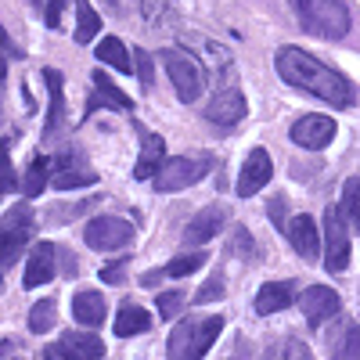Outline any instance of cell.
<instances>
[{
  "label": "cell",
  "mask_w": 360,
  "mask_h": 360,
  "mask_svg": "<svg viewBox=\"0 0 360 360\" xmlns=\"http://www.w3.org/2000/svg\"><path fill=\"white\" fill-rule=\"evenodd\" d=\"M231 220V209L227 205H205L202 213L184 227V242L188 245H205V242H213V238L227 227Z\"/></svg>",
  "instance_id": "cell-14"
},
{
  "label": "cell",
  "mask_w": 360,
  "mask_h": 360,
  "mask_svg": "<svg viewBox=\"0 0 360 360\" xmlns=\"http://www.w3.org/2000/svg\"><path fill=\"white\" fill-rule=\"evenodd\" d=\"M274 65H278V76L307 94L335 105V108H346L353 101V86L346 83V76H339L335 69H328L324 62H317L314 54H307L303 47H281L274 54Z\"/></svg>",
  "instance_id": "cell-1"
},
{
  "label": "cell",
  "mask_w": 360,
  "mask_h": 360,
  "mask_svg": "<svg viewBox=\"0 0 360 360\" xmlns=\"http://www.w3.org/2000/svg\"><path fill=\"white\" fill-rule=\"evenodd\" d=\"M90 83H94V90H90V101H86V115H94L101 108H123V112L134 108V101L123 94V90H115L105 72H94V76H90Z\"/></svg>",
  "instance_id": "cell-17"
},
{
  "label": "cell",
  "mask_w": 360,
  "mask_h": 360,
  "mask_svg": "<svg viewBox=\"0 0 360 360\" xmlns=\"http://www.w3.org/2000/svg\"><path fill=\"white\" fill-rule=\"evenodd\" d=\"M220 332H224V317H184L173 324V332L166 339V356L169 360H202Z\"/></svg>",
  "instance_id": "cell-2"
},
{
  "label": "cell",
  "mask_w": 360,
  "mask_h": 360,
  "mask_svg": "<svg viewBox=\"0 0 360 360\" xmlns=\"http://www.w3.org/2000/svg\"><path fill=\"white\" fill-rule=\"evenodd\" d=\"M202 176H205V162L188 159V155H173V159H166L159 166V173L152 180H155V191L169 195V191H184V188L198 184Z\"/></svg>",
  "instance_id": "cell-7"
},
{
  "label": "cell",
  "mask_w": 360,
  "mask_h": 360,
  "mask_svg": "<svg viewBox=\"0 0 360 360\" xmlns=\"http://www.w3.org/2000/svg\"><path fill=\"white\" fill-rule=\"evenodd\" d=\"M98 58L105 65H112L115 72H130V51H127V44L119 37H105L98 44Z\"/></svg>",
  "instance_id": "cell-26"
},
{
  "label": "cell",
  "mask_w": 360,
  "mask_h": 360,
  "mask_svg": "<svg viewBox=\"0 0 360 360\" xmlns=\"http://www.w3.org/2000/svg\"><path fill=\"white\" fill-rule=\"evenodd\" d=\"M51 184L58 188V191H72V188H86V184H98V173L90 169L72 148L69 152H62L58 155V162H54V173L47 176Z\"/></svg>",
  "instance_id": "cell-11"
},
{
  "label": "cell",
  "mask_w": 360,
  "mask_h": 360,
  "mask_svg": "<svg viewBox=\"0 0 360 360\" xmlns=\"http://www.w3.org/2000/svg\"><path fill=\"white\" fill-rule=\"evenodd\" d=\"M11 349H15V342H11V339H4V342H0V360H4Z\"/></svg>",
  "instance_id": "cell-39"
},
{
  "label": "cell",
  "mask_w": 360,
  "mask_h": 360,
  "mask_svg": "<svg viewBox=\"0 0 360 360\" xmlns=\"http://www.w3.org/2000/svg\"><path fill=\"white\" fill-rule=\"evenodd\" d=\"M332 137H335V119H328V115H303V119H295V127H292V141L299 148H310V152L328 148Z\"/></svg>",
  "instance_id": "cell-15"
},
{
  "label": "cell",
  "mask_w": 360,
  "mask_h": 360,
  "mask_svg": "<svg viewBox=\"0 0 360 360\" xmlns=\"http://www.w3.org/2000/svg\"><path fill=\"white\" fill-rule=\"evenodd\" d=\"M65 4H69V0H47V11H44V22H47V29H58V25H62Z\"/></svg>",
  "instance_id": "cell-37"
},
{
  "label": "cell",
  "mask_w": 360,
  "mask_h": 360,
  "mask_svg": "<svg viewBox=\"0 0 360 360\" xmlns=\"http://www.w3.org/2000/svg\"><path fill=\"white\" fill-rule=\"evenodd\" d=\"M270 176H274V162H270V152H263V148H252V152L245 155L242 162V173H238V195L249 198V195H259Z\"/></svg>",
  "instance_id": "cell-13"
},
{
  "label": "cell",
  "mask_w": 360,
  "mask_h": 360,
  "mask_svg": "<svg viewBox=\"0 0 360 360\" xmlns=\"http://www.w3.org/2000/svg\"><path fill=\"white\" fill-rule=\"evenodd\" d=\"M47 173H51V162H47L44 155H37L33 166H29V173H25V180H22V191H25L29 198H37V195L47 188Z\"/></svg>",
  "instance_id": "cell-29"
},
{
  "label": "cell",
  "mask_w": 360,
  "mask_h": 360,
  "mask_svg": "<svg viewBox=\"0 0 360 360\" xmlns=\"http://www.w3.org/2000/svg\"><path fill=\"white\" fill-rule=\"evenodd\" d=\"M227 252H231V256H245V259H252V256H256V245H252V238H249V231H245V227H234Z\"/></svg>",
  "instance_id": "cell-34"
},
{
  "label": "cell",
  "mask_w": 360,
  "mask_h": 360,
  "mask_svg": "<svg viewBox=\"0 0 360 360\" xmlns=\"http://www.w3.org/2000/svg\"><path fill=\"white\" fill-rule=\"evenodd\" d=\"M299 307H303L307 324H310V328H317V324H324V321L339 317L342 299H339V292H335V288H328V285H314V288H307V292H303Z\"/></svg>",
  "instance_id": "cell-12"
},
{
  "label": "cell",
  "mask_w": 360,
  "mask_h": 360,
  "mask_svg": "<svg viewBox=\"0 0 360 360\" xmlns=\"http://www.w3.org/2000/svg\"><path fill=\"white\" fill-rule=\"evenodd\" d=\"M332 360H360V324L346 321L332 335Z\"/></svg>",
  "instance_id": "cell-23"
},
{
  "label": "cell",
  "mask_w": 360,
  "mask_h": 360,
  "mask_svg": "<svg viewBox=\"0 0 360 360\" xmlns=\"http://www.w3.org/2000/svg\"><path fill=\"white\" fill-rule=\"evenodd\" d=\"M37 4H40V0H37Z\"/></svg>",
  "instance_id": "cell-40"
},
{
  "label": "cell",
  "mask_w": 360,
  "mask_h": 360,
  "mask_svg": "<svg viewBox=\"0 0 360 360\" xmlns=\"http://www.w3.org/2000/svg\"><path fill=\"white\" fill-rule=\"evenodd\" d=\"M54 245L51 242H37L33 252H29V263H25V288H40L54 278Z\"/></svg>",
  "instance_id": "cell-18"
},
{
  "label": "cell",
  "mask_w": 360,
  "mask_h": 360,
  "mask_svg": "<svg viewBox=\"0 0 360 360\" xmlns=\"http://www.w3.org/2000/svg\"><path fill=\"white\" fill-rule=\"evenodd\" d=\"M292 299H295V285L292 281H266L259 288V295H256V314L270 317V314L292 307Z\"/></svg>",
  "instance_id": "cell-19"
},
{
  "label": "cell",
  "mask_w": 360,
  "mask_h": 360,
  "mask_svg": "<svg viewBox=\"0 0 360 360\" xmlns=\"http://www.w3.org/2000/svg\"><path fill=\"white\" fill-rule=\"evenodd\" d=\"M209 256L205 252H188V256H176V259H169L159 274H148V285L152 281H159V278H188V274H195V270L205 263Z\"/></svg>",
  "instance_id": "cell-25"
},
{
  "label": "cell",
  "mask_w": 360,
  "mask_h": 360,
  "mask_svg": "<svg viewBox=\"0 0 360 360\" xmlns=\"http://www.w3.org/2000/svg\"><path fill=\"white\" fill-rule=\"evenodd\" d=\"M44 79H47V90H51V115H47V137L58 130L62 123V76L54 69H44Z\"/></svg>",
  "instance_id": "cell-28"
},
{
  "label": "cell",
  "mask_w": 360,
  "mask_h": 360,
  "mask_svg": "<svg viewBox=\"0 0 360 360\" xmlns=\"http://www.w3.org/2000/svg\"><path fill=\"white\" fill-rule=\"evenodd\" d=\"M18 188V176L11 169V159H8V144L0 141V195H11Z\"/></svg>",
  "instance_id": "cell-32"
},
{
  "label": "cell",
  "mask_w": 360,
  "mask_h": 360,
  "mask_svg": "<svg viewBox=\"0 0 360 360\" xmlns=\"http://www.w3.org/2000/svg\"><path fill=\"white\" fill-rule=\"evenodd\" d=\"M205 119L217 127H238L245 119V98L234 83H220V90L213 94V101L205 105Z\"/></svg>",
  "instance_id": "cell-10"
},
{
  "label": "cell",
  "mask_w": 360,
  "mask_h": 360,
  "mask_svg": "<svg viewBox=\"0 0 360 360\" xmlns=\"http://www.w3.org/2000/svg\"><path fill=\"white\" fill-rule=\"evenodd\" d=\"M217 299H224V278H220V274H213V278H209V281L195 292V303H198V307L217 303Z\"/></svg>",
  "instance_id": "cell-35"
},
{
  "label": "cell",
  "mask_w": 360,
  "mask_h": 360,
  "mask_svg": "<svg viewBox=\"0 0 360 360\" xmlns=\"http://www.w3.org/2000/svg\"><path fill=\"white\" fill-rule=\"evenodd\" d=\"M342 213L353 224V231H360V176H349L342 184Z\"/></svg>",
  "instance_id": "cell-30"
},
{
  "label": "cell",
  "mask_w": 360,
  "mask_h": 360,
  "mask_svg": "<svg viewBox=\"0 0 360 360\" xmlns=\"http://www.w3.org/2000/svg\"><path fill=\"white\" fill-rule=\"evenodd\" d=\"M130 69L137 72L141 86H152V54H148L144 47H137V51L130 54Z\"/></svg>",
  "instance_id": "cell-33"
},
{
  "label": "cell",
  "mask_w": 360,
  "mask_h": 360,
  "mask_svg": "<svg viewBox=\"0 0 360 360\" xmlns=\"http://www.w3.org/2000/svg\"><path fill=\"white\" fill-rule=\"evenodd\" d=\"M295 8L303 25L324 40H339L349 33V11L342 0H295Z\"/></svg>",
  "instance_id": "cell-3"
},
{
  "label": "cell",
  "mask_w": 360,
  "mask_h": 360,
  "mask_svg": "<svg viewBox=\"0 0 360 360\" xmlns=\"http://www.w3.org/2000/svg\"><path fill=\"white\" fill-rule=\"evenodd\" d=\"M285 234H288V242H292V249H295L299 256L310 259V263H317V252H321V234H317L314 217H307V213L292 217V224L285 227Z\"/></svg>",
  "instance_id": "cell-16"
},
{
  "label": "cell",
  "mask_w": 360,
  "mask_h": 360,
  "mask_svg": "<svg viewBox=\"0 0 360 360\" xmlns=\"http://www.w3.org/2000/svg\"><path fill=\"white\" fill-rule=\"evenodd\" d=\"M47 360H105V346L94 332H62Z\"/></svg>",
  "instance_id": "cell-9"
},
{
  "label": "cell",
  "mask_w": 360,
  "mask_h": 360,
  "mask_svg": "<svg viewBox=\"0 0 360 360\" xmlns=\"http://www.w3.org/2000/svg\"><path fill=\"white\" fill-rule=\"evenodd\" d=\"M83 238H86L90 249L115 252V249H123V245L134 242V227L127 220H119V217H94L83 227Z\"/></svg>",
  "instance_id": "cell-6"
},
{
  "label": "cell",
  "mask_w": 360,
  "mask_h": 360,
  "mask_svg": "<svg viewBox=\"0 0 360 360\" xmlns=\"http://www.w3.org/2000/svg\"><path fill=\"white\" fill-rule=\"evenodd\" d=\"M180 310H184V292H162L159 295V314L166 317V321H173V317H180Z\"/></svg>",
  "instance_id": "cell-36"
},
{
  "label": "cell",
  "mask_w": 360,
  "mask_h": 360,
  "mask_svg": "<svg viewBox=\"0 0 360 360\" xmlns=\"http://www.w3.org/2000/svg\"><path fill=\"white\" fill-rule=\"evenodd\" d=\"M54 321H58V303L54 299H40V303H33V310H29V332L44 335L54 328Z\"/></svg>",
  "instance_id": "cell-27"
},
{
  "label": "cell",
  "mask_w": 360,
  "mask_h": 360,
  "mask_svg": "<svg viewBox=\"0 0 360 360\" xmlns=\"http://www.w3.org/2000/svg\"><path fill=\"white\" fill-rule=\"evenodd\" d=\"M324 266L332 274H342L349 266V234L335 205H328V213H324Z\"/></svg>",
  "instance_id": "cell-8"
},
{
  "label": "cell",
  "mask_w": 360,
  "mask_h": 360,
  "mask_svg": "<svg viewBox=\"0 0 360 360\" xmlns=\"http://www.w3.org/2000/svg\"><path fill=\"white\" fill-rule=\"evenodd\" d=\"M270 360H314V353L299 339H281L274 349H270Z\"/></svg>",
  "instance_id": "cell-31"
},
{
  "label": "cell",
  "mask_w": 360,
  "mask_h": 360,
  "mask_svg": "<svg viewBox=\"0 0 360 360\" xmlns=\"http://www.w3.org/2000/svg\"><path fill=\"white\" fill-rule=\"evenodd\" d=\"M152 328V314L144 307H123L115 314V335L119 339H130V335H144Z\"/></svg>",
  "instance_id": "cell-22"
},
{
  "label": "cell",
  "mask_w": 360,
  "mask_h": 360,
  "mask_svg": "<svg viewBox=\"0 0 360 360\" xmlns=\"http://www.w3.org/2000/svg\"><path fill=\"white\" fill-rule=\"evenodd\" d=\"M101 281H123V263H119V266H105L101 270Z\"/></svg>",
  "instance_id": "cell-38"
},
{
  "label": "cell",
  "mask_w": 360,
  "mask_h": 360,
  "mask_svg": "<svg viewBox=\"0 0 360 360\" xmlns=\"http://www.w3.org/2000/svg\"><path fill=\"white\" fill-rule=\"evenodd\" d=\"M159 58H162V65H166V72H169V83H173V90H176V98L184 101V105H195V101L202 98V90H205V72H202V65L195 62L188 51H180V47H166Z\"/></svg>",
  "instance_id": "cell-5"
},
{
  "label": "cell",
  "mask_w": 360,
  "mask_h": 360,
  "mask_svg": "<svg viewBox=\"0 0 360 360\" xmlns=\"http://www.w3.org/2000/svg\"><path fill=\"white\" fill-rule=\"evenodd\" d=\"M72 317H76L83 328H98V324H105L108 307H105L101 292H76V295H72Z\"/></svg>",
  "instance_id": "cell-21"
},
{
  "label": "cell",
  "mask_w": 360,
  "mask_h": 360,
  "mask_svg": "<svg viewBox=\"0 0 360 360\" xmlns=\"http://www.w3.org/2000/svg\"><path fill=\"white\" fill-rule=\"evenodd\" d=\"M33 231H37V220H33V209H29L25 202L11 205L4 213V220H0V274L22 256V249L29 245Z\"/></svg>",
  "instance_id": "cell-4"
},
{
  "label": "cell",
  "mask_w": 360,
  "mask_h": 360,
  "mask_svg": "<svg viewBox=\"0 0 360 360\" xmlns=\"http://www.w3.org/2000/svg\"><path fill=\"white\" fill-rule=\"evenodd\" d=\"M101 33V18L90 0H76V44H90Z\"/></svg>",
  "instance_id": "cell-24"
},
{
  "label": "cell",
  "mask_w": 360,
  "mask_h": 360,
  "mask_svg": "<svg viewBox=\"0 0 360 360\" xmlns=\"http://www.w3.org/2000/svg\"><path fill=\"white\" fill-rule=\"evenodd\" d=\"M162 162H166V141H162L159 134H148L144 144H141V155H137V162H134V176H137V180H152Z\"/></svg>",
  "instance_id": "cell-20"
}]
</instances>
